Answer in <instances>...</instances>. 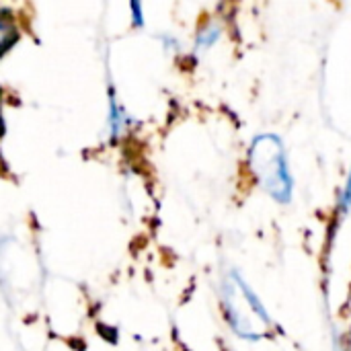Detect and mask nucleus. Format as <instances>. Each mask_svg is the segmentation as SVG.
Instances as JSON below:
<instances>
[{
    "label": "nucleus",
    "mask_w": 351,
    "mask_h": 351,
    "mask_svg": "<svg viewBox=\"0 0 351 351\" xmlns=\"http://www.w3.org/2000/svg\"><path fill=\"white\" fill-rule=\"evenodd\" d=\"M249 167L257 183L280 204L292 199L294 181L288 167L286 148L280 136L261 134L251 142L249 148Z\"/></svg>",
    "instance_id": "f03ea898"
},
{
    "label": "nucleus",
    "mask_w": 351,
    "mask_h": 351,
    "mask_svg": "<svg viewBox=\"0 0 351 351\" xmlns=\"http://www.w3.org/2000/svg\"><path fill=\"white\" fill-rule=\"evenodd\" d=\"M341 208H343V212L351 210V171L348 183H346V189H343V195H341Z\"/></svg>",
    "instance_id": "20e7f679"
},
{
    "label": "nucleus",
    "mask_w": 351,
    "mask_h": 351,
    "mask_svg": "<svg viewBox=\"0 0 351 351\" xmlns=\"http://www.w3.org/2000/svg\"><path fill=\"white\" fill-rule=\"evenodd\" d=\"M222 308L232 331L243 339L257 341L265 337L274 327L261 300L234 269L228 271L222 282Z\"/></svg>",
    "instance_id": "f257e3e1"
},
{
    "label": "nucleus",
    "mask_w": 351,
    "mask_h": 351,
    "mask_svg": "<svg viewBox=\"0 0 351 351\" xmlns=\"http://www.w3.org/2000/svg\"><path fill=\"white\" fill-rule=\"evenodd\" d=\"M220 33H222V27L216 23V21H212V23H208L199 33H197V39H195V49L197 51H206L208 47H212L218 39H220Z\"/></svg>",
    "instance_id": "7ed1b4c3"
}]
</instances>
